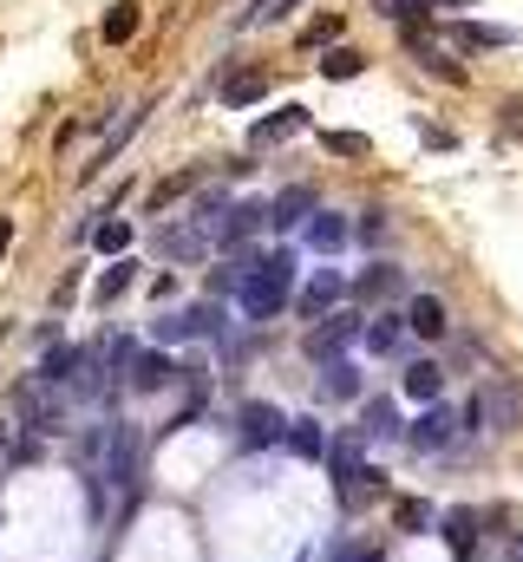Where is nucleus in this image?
<instances>
[{"label": "nucleus", "mask_w": 523, "mask_h": 562, "mask_svg": "<svg viewBox=\"0 0 523 562\" xmlns=\"http://www.w3.org/2000/svg\"><path fill=\"white\" fill-rule=\"evenodd\" d=\"M288 288H295V262H288V255H262V262H242L236 301H242L249 321H269V314L288 308Z\"/></svg>", "instance_id": "nucleus-1"}, {"label": "nucleus", "mask_w": 523, "mask_h": 562, "mask_svg": "<svg viewBox=\"0 0 523 562\" xmlns=\"http://www.w3.org/2000/svg\"><path fill=\"white\" fill-rule=\"evenodd\" d=\"M354 334H367V327H360L354 314H328V321H321V327L308 334V360H321V367H334V360H341V347H347Z\"/></svg>", "instance_id": "nucleus-2"}, {"label": "nucleus", "mask_w": 523, "mask_h": 562, "mask_svg": "<svg viewBox=\"0 0 523 562\" xmlns=\"http://www.w3.org/2000/svg\"><path fill=\"white\" fill-rule=\"evenodd\" d=\"M157 249H164L170 262H190V255H210V249H216V229L190 216V223H177V229H164V236H157Z\"/></svg>", "instance_id": "nucleus-3"}, {"label": "nucleus", "mask_w": 523, "mask_h": 562, "mask_svg": "<svg viewBox=\"0 0 523 562\" xmlns=\"http://www.w3.org/2000/svg\"><path fill=\"white\" fill-rule=\"evenodd\" d=\"M262 223H275V203H236V210L223 216V229H216V249H236V242H249Z\"/></svg>", "instance_id": "nucleus-4"}, {"label": "nucleus", "mask_w": 523, "mask_h": 562, "mask_svg": "<svg viewBox=\"0 0 523 562\" xmlns=\"http://www.w3.org/2000/svg\"><path fill=\"white\" fill-rule=\"evenodd\" d=\"M314 118H308V105H282L275 118H262V124H249V144L255 151H269V144H282V137H295V131H308Z\"/></svg>", "instance_id": "nucleus-5"}, {"label": "nucleus", "mask_w": 523, "mask_h": 562, "mask_svg": "<svg viewBox=\"0 0 523 562\" xmlns=\"http://www.w3.org/2000/svg\"><path fill=\"white\" fill-rule=\"evenodd\" d=\"M452 432H459V419H452L445 406H426V412L413 419L406 445H413V452H439V445H452Z\"/></svg>", "instance_id": "nucleus-6"}, {"label": "nucleus", "mask_w": 523, "mask_h": 562, "mask_svg": "<svg viewBox=\"0 0 523 562\" xmlns=\"http://www.w3.org/2000/svg\"><path fill=\"white\" fill-rule=\"evenodd\" d=\"M334 301H341V275H334V268H314L308 288H301V314H308V321H328Z\"/></svg>", "instance_id": "nucleus-7"}, {"label": "nucleus", "mask_w": 523, "mask_h": 562, "mask_svg": "<svg viewBox=\"0 0 523 562\" xmlns=\"http://www.w3.org/2000/svg\"><path fill=\"white\" fill-rule=\"evenodd\" d=\"M242 439L249 445H275V439H288V419H282V406H242Z\"/></svg>", "instance_id": "nucleus-8"}, {"label": "nucleus", "mask_w": 523, "mask_h": 562, "mask_svg": "<svg viewBox=\"0 0 523 562\" xmlns=\"http://www.w3.org/2000/svg\"><path fill=\"white\" fill-rule=\"evenodd\" d=\"M518 33L511 26H491V20H459L452 26V46H465V52H491V46H511Z\"/></svg>", "instance_id": "nucleus-9"}, {"label": "nucleus", "mask_w": 523, "mask_h": 562, "mask_svg": "<svg viewBox=\"0 0 523 562\" xmlns=\"http://www.w3.org/2000/svg\"><path fill=\"white\" fill-rule=\"evenodd\" d=\"M400 386H406V399H419V406H439V393H445V367H432V360H413V367L400 373Z\"/></svg>", "instance_id": "nucleus-10"}, {"label": "nucleus", "mask_w": 523, "mask_h": 562, "mask_svg": "<svg viewBox=\"0 0 523 562\" xmlns=\"http://www.w3.org/2000/svg\"><path fill=\"white\" fill-rule=\"evenodd\" d=\"M308 216H321V196H314L308 183H295V190L275 196V223H282V229H295V223H308Z\"/></svg>", "instance_id": "nucleus-11"}, {"label": "nucleus", "mask_w": 523, "mask_h": 562, "mask_svg": "<svg viewBox=\"0 0 523 562\" xmlns=\"http://www.w3.org/2000/svg\"><path fill=\"white\" fill-rule=\"evenodd\" d=\"M301 242H308V249H314V255H334V249H341V242H347V223H341V216H328V210H321V216H308V223H301Z\"/></svg>", "instance_id": "nucleus-12"}, {"label": "nucleus", "mask_w": 523, "mask_h": 562, "mask_svg": "<svg viewBox=\"0 0 523 562\" xmlns=\"http://www.w3.org/2000/svg\"><path fill=\"white\" fill-rule=\"evenodd\" d=\"M282 445H288V452H295V458H308V465H314V458H328V452H334V445H328V432H321V426H314V419H288V439H282Z\"/></svg>", "instance_id": "nucleus-13"}, {"label": "nucleus", "mask_w": 523, "mask_h": 562, "mask_svg": "<svg viewBox=\"0 0 523 562\" xmlns=\"http://www.w3.org/2000/svg\"><path fill=\"white\" fill-rule=\"evenodd\" d=\"M406 327H413L419 340H439V334H445V308H439V295H413V308H406Z\"/></svg>", "instance_id": "nucleus-14"}, {"label": "nucleus", "mask_w": 523, "mask_h": 562, "mask_svg": "<svg viewBox=\"0 0 523 562\" xmlns=\"http://www.w3.org/2000/svg\"><path fill=\"white\" fill-rule=\"evenodd\" d=\"M170 380H177V367H170L164 354H138V360H131V386H138V393H157V386H170Z\"/></svg>", "instance_id": "nucleus-15"}, {"label": "nucleus", "mask_w": 523, "mask_h": 562, "mask_svg": "<svg viewBox=\"0 0 523 562\" xmlns=\"http://www.w3.org/2000/svg\"><path fill=\"white\" fill-rule=\"evenodd\" d=\"M328 465H334V485H341V491H354V478H360V432H347V439H334V452H328Z\"/></svg>", "instance_id": "nucleus-16"}, {"label": "nucleus", "mask_w": 523, "mask_h": 562, "mask_svg": "<svg viewBox=\"0 0 523 562\" xmlns=\"http://www.w3.org/2000/svg\"><path fill=\"white\" fill-rule=\"evenodd\" d=\"M413 46V59L432 72V79H445V85H465V65H452V52H439V46H426V39H406Z\"/></svg>", "instance_id": "nucleus-17"}, {"label": "nucleus", "mask_w": 523, "mask_h": 562, "mask_svg": "<svg viewBox=\"0 0 523 562\" xmlns=\"http://www.w3.org/2000/svg\"><path fill=\"white\" fill-rule=\"evenodd\" d=\"M216 92H223V105H255V98L269 92V72H229Z\"/></svg>", "instance_id": "nucleus-18"}, {"label": "nucleus", "mask_w": 523, "mask_h": 562, "mask_svg": "<svg viewBox=\"0 0 523 562\" xmlns=\"http://www.w3.org/2000/svg\"><path fill=\"white\" fill-rule=\"evenodd\" d=\"M131 288V262H111V268H98V282H92V301L105 308V301H118Z\"/></svg>", "instance_id": "nucleus-19"}, {"label": "nucleus", "mask_w": 523, "mask_h": 562, "mask_svg": "<svg viewBox=\"0 0 523 562\" xmlns=\"http://www.w3.org/2000/svg\"><path fill=\"white\" fill-rule=\"evenodd\" d=\"M387 295H400V268H387V262H380V268H367V275H360V301H387Z\"/></svg>", "instance_id": "nucleus-20"}, {"label": "nucleus", "mask_w": 523, "mask_h": 562, "mask_svg": "<svg viewBox=\"0 0 523 562\" xmlns=\"http://www.w3.org/2000/svg\"><path fill=\"white\" fill-rule=\"evenodd\" d=\"M321 72H328V79H360V72H367V59H360L354 46H334V52L321 59Z\"/></svg>", "instance_id": "nucleus-21"}, {"label": "nucleus", "mask_w": 523, "mask_h": 562, "mask_svg": "<svg viewBox=\"0 0 523 562\" xmlns=\"http://www.w3.org/2000/svg\"><path fill=\"white\" fill-rule=\"evenodd\" d=\"M321 393H328V399H354V393H360V373H354L347 360H334L328 380H321Z\"/></svg>", "instance_id": "nucleus-22"}, {"label": "nucleus", "mask_w": 523, "mask_h": 562, "mask_svg": "<svg viewBox=\"0 0 523 562\" xmlns=\"http://www.w3.org/2000/svg\"><path fill=\"white\" fill-rule=\"evenodd\" d=\"M131 33H138V7H111L105 13V46H124Z\"/></svg>", "instance_id": "nucleus-23"}, {"label": "nucleus", "mask_w": 523, "mask_h": 562, "mask_svg": "<svg viewBox=\"0 0 523 562\" xmlns=\"http://www.w3.org/2000/svg\"><path fill=\"white\" fill-rule=\"evenodd\" d=\"M92 242H98V255H124L131 249V223H98Z\"/></svg>", "instance_id": "nucleus-24"}, {"label": "nucleus", "mask_w": 523, "mask_h": 562, "mask_svg": "<svg viewBox=\"0 0 523 562\" xmlns=\"http://www.w3.org/2000/svg\"><path fill=\"white\" fill-rule=\"evenodd\" d=\"M393 432H400L393 406H387V399H373V406H367V426H360V439H393Z\"/></svg>", "instance_id": "nucleus-25"}, {"label": "nucleus", "mask_w": 523, "mask_h": 562, "mask_svg": "<svg viewBox=\"0 0 523 562\" xmlns=\"http://www.w3.org/2000/svg\"><path fill=\"white\" fill-rule=\"evenodd\" d=\"M400 327H406V321H393V314L373 321V327H367V354H393V347H400Z\"/></svg>", "instance_id": "nucleus-26"}, {"label": "nucleus", "mask_w": 523, "mask_h": 562, "mask_svg": "<svg viewBox=\"0 0 523 562\" xmlns=\"http://www.w3.org/2000/svg\"><path fill=\"white\" fill-rule=\"evenodd\" d=\"M445 537H452V550L465 557V550L478 543V524H472V511H452V517H445Z\"/></svg>", "instance_id": "nucleus-27"}, {"label": "nucleus", "mask_w": 523, "mask_h": 562, "mask_svg": "<svg viewBox=\"0 0 523 562\" xmlns=\"http://www.w3.org/2000/svg\"><path fill=\"white\" fill-rule=\"evenodd\" d=\"M321 144H328V151H334V157H367V151H373V144H367V137H360V131H328V137H321Z\"/></svg>", "instance_id": "nucleus-28"}, {"label": "nucleus", "mask_w": 523, "mask_h": 562, "mask_svg": "<svg viewBox=\"0 0 523 562\" xmlns=\"http://www.w3.org/2000/svg\"><path fill=\"white\" fill-rule=\"evenodd\" d=\"M373 13H380V20H413V13L426 20V13H432V0H373Z\"/></svg>", "instance_id": "nucleus-29"}, {"label": "nucleus", "mask_w": 523, "mask_h": 562, "mask_svg": "<svg viewBox=\"0 0 523 562\" xmlns=\"http://www.w3.org/2000/svg\"><path fill=\"white\" fill-rule=\"evenodd\" d=\"M197 177H203V170H183V177H170V183H157V190H151V210H164V203H177V196H183V190H190Z\"/></svg>", "instance_id": "nucleus-30"}, {"label": "nucleus", "mask_w": 523, "mask_h": 562, "mask_svg": "<svg viewBox=\"0 0 523 562\" xmlns=\"http://www.w3.org/2000/svg\"><path fill=\"white\" fill-rule=\"evenodd\" d=\"M301 39H308V46H334V39H341V20H334V13H321V20H314Z\"/></svg>", "instance_id": "nucleus-31"}, {"label": "nucleus", "mask_w": 523, "mask_h": 562, "mask_svg": "<svg viewBox=\"0 0 523 562\" xmlns=\"http://www.w3.org/2000/svg\"><path fill=\"white\" fill-rule=\"evenodd\" d=\"M360 242H387V210H367L360 216Z\"/></svg>", "instance_id": "nucleus-32"}, {"label": "nucleus", "mask_w": 523, "mask_h": 562, "mask_svg": "<svg viewBox=\"0 0 523 562\" xmlns=\"http://www.w3.org/2000/svg\"><path fill=\"white\" fill-rule=\"evenodd\" d=\"M393 517H400V524H406V530H419V524H426V517H432V511H426V504H400V511H393Z\"/></svg>", "instance_id": "nucleus-33"}, {"label": "nucleus", "mask_w": 523, "mask_h": 562, "mask_svg": "<svg viewBox=\"0 0 523 562\" xmlns=\"http://www.w3.org/2000/svg\"><path fill=\"white\" fill-rule=\"evenodd\" d=\"M7 242H13V216H0V255H7Z\"/></svg>", "instance_id": "nucleus-34"}, {"label": "nucleus", "mask_w": 523, "mask_h": 562, "mask_svg": "<svg viewBox=\"0 0 523 562\" xmlns=\"http://www.w3.org/2000/svg\"><path fill=\"white\" fill-rule=\"evenodd\" d=\"M7 458H13V445H7V426H0V471H7Z\"/></svg>", "instance_id": "nucleus-35"}, {"label": "nucleus", "mask_w": 523, "mask_h": 562, "mask_svg": "<svg viewBox=\"0 0 523 562\" xmlns=\"http://www.w3.org/2000/svg\"><path fill=\"white\" fill-rule=\"evenodd\" d=\"M347 562H380V550H354Z\"/></svg>", "instance_id": "nucleus-36"}, {"label": "nucleus", "mask_w": 523, "mask_h": 562, "mask_svg": "<svg viewBox=\"0 0 523 562\" xmlns=\"http://www.w3.org/2000/svg\"><path fill=\"white\" fill-rule=\"evenodd\" d=\"M432 7H478V0H432Z\"/></svg>", "instance_id": "nucleus-37"}, {"label": "nucleus", "mask_w": 523, "mask_h": 562, "mask_svg": "<svg viewBox=\"0 0 523 562\" xmlns=\"http://www.w3.org/2000/svg\"><path fill=\"white\" fill-rule=\"evenodd\" d=\"M518 562H523V543H518Z\"/></svg>", "instance_id": "nucleus-38"}]
</instances>
